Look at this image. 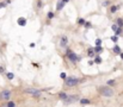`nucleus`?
<instances>
[{
	"mask_svg": "<svg viewBox=\"0 0 123 107\" xmlns=\"http://www.w3.org/2000/svg\"><path fill=\"white\" fill-rule=\"evenodd\" d=\"M99 92L104 96H112L114 95V90L111 88H109V87H100L99 88Z\"/></svg>",
	"mask_w": 123,
	"mask_h": 107,
	"instance_id": "obj_1",
	"label": "nucleus"
},
{
	"mask_svg": "<svg viewBox=\"0 0 123 107\" xmlns=\"http://www.w3.org/2000/svg\"><path fill=\"white\" fill-rule=\"evenodd\" d=\"M77 82H78V80H77V79L71 77V79H68V80H67V82H66V83H67L68 86H74V84H77Z\"/></svg>",
	"mask_w": 123,
	"mask_h": 107,
	"instance_id": "obj_2",
	"label": "nucleus"
},
{
	"mask_svg": "<svg viewBox=\"0 0 123 107\" xmlns=\"http://www.w3.org/2000/svg\"><path fill=\"white\" fill-rule=\"evenodd\" d=\"M26 93H31L34 95H40V90H35V89H26Z\"/></svg>",
	"mask_w": 123,
	"mask_h": 107,
	"instance_id": "obj_3",
	"label": "nucleus"
},
{
	"mask_svg": "<svg viewBox=\"0 0 123 107\" xmlns=\"http://www.w3.org/2000/svg\"><path fill=\"white\" fill-rule=\"evenodd\" d=\"M25 23H26V20H25L24 18H19V19H18V24H19V25L23 26V25H25Z\"/></svg>",
	"mask_w": 123,
	"mask_h": 107,
	"instance_id": "obj_4",
	"label": "nucleus"
},
{
	"mask_svg": "<svg viewBox=\"0 0 123 107\" xmlns=\"http://www.w3.org/2000/svg\"><path fill=\"white\" fill-rule=\"evenodd\" d=\"M68 55H69V58H71L72 61H75V60H77V56H75L74 54H72V52H68Z\"/></svg>",
	"mask_w": 123,
	"mask_h": 107,
	"instance_id": "obj_5",
	"label": "nucleus"
},
{
	"mask_svg": "<svg viewBox=\"0 0 123 107\" xmlns=\"http://www.w3.org/2000/svg\"><path fill=\"white\" fill-rule=\"evenodd\" d=\"M2 96H4L5 99H7V98L10 96V92H8V90H5V92L2 93Z\"/></svg>",
	"mask_w": 123,
	"mask_h": 107,
	"instance_id": "obj_6",
	"label": "nucleus"
},
{
	"mask_svg": "<svg viewBox=\"0 0 123 107\" xmlns=\"http://www.w3.org/2000/svg\"><path fill=\"white\" fill-rule=\"evenodd\" d=\"M81 104H82V105H88V104H90V101H88L87 99H82V100H81Z\"/></svg>",
	"mask_w": 123,
	"mask_h": 107,
	"instance_id": "obj_7",
	"label": "nucleus"
},
{
	"mask_svg": "<svg viewBox=\"0 0 123 107\" xmlns=\"http://www.w3.org/2000/svg\"><path fill=\"white\" fill-rule=\"evenodd\" d=\"M6 75H7V77H8L10 80H12V79H13V74H12V73H7Z\"/></svg>",
	"mask_w": 123,
	"mask_h": 107,
	"instance_id": "obj_8",
	"label": "nucleus"
},
{
	"mask_svg": "<svg viewBox=\"0 0 123 107\" xmlns=\"http://www.w3.org/2000/svg\"><path fill=\"white\" fill-rule=\"evenodd\" d=\"M63 4H65V2H60V4L57 5V10H61V8H62V6H63Z\"/></svg>",
	"mask_w": 123,
	"mask_h": 107,
	"instance_id": "obj_9",
	"label": "nucleus"
},
{
	"mask_svg": "<svg viewBox=\"0 0 123 107\" xmlns=\"http://www.w3.org/2000/svg\"><path fill=\"white\" fill-rule=\"evenodd\" d=\"M88 56H93V50L92 49H88Z\"/></svg>",
	"mask_w": 123,
	"mask_h": 107,
	"instance_id": "obj_10",
	"label": "nucleus"
},
{
	"mask_svg": "<svg viewBox=\"0 0 123 107\" xmlns=\"http://www.w3.org/2000/svg\"><path fill=\"white\" fill-rule=\"evenodd\" d=\"M116 10H117V7H116V6H112V7L110 8V11H111V12H115Z\"/></svg>",
	"mask_w": 123,
	"mask_h": 107,
	"instance_id": "obj_11",
	"label": "nucleus"
},
{
	"mask_svg": "<svg viewBox=\"0 0 123 107\" xmlns=\"http://www.w3.org/2000/svg\"><path fill=\"white\" fill-rule=\"evenodd\" d=\"M60 77H61V79H66V74H65V73H61V74H60Z\"/></svg>",
	"mask_w": 123,
	"mask_h": 107,
	"instance_id": "obj_12",
	"label": "nucleus"
},
{
	"mask_svg": "<svg viewBox=\"0 0 123 107\" xmlns=\"http://www.w3.org/2000/svg\"><path fill=\"white\" fill-rule=\"evenodd\" d=\"M66 42H67V38L65 37V38H62V45H65L66 44Z\"/></svg>",
	"mask_w": 123,
	"mask_h": 107,
	"instance_id": "obj_13",
	"label": "nucleus"
},
{
	"mask_svg": "<svg viewBox=\"0 0 123 107\" xmlns=\"http://www.w3.org/2000/svg\"><path fill=\"white\" fill-rule=\"evenodd\" d=\"M48 17H49V18H53V17H54V14H53L51 12H49V13H48Z\"/></svg>",
	"mask_w": 123,
	"mask_h": 107,
	"instance_id": "obj_14",
	"label": "nucleus"
},
{
	"mask_svg": "<svg viewBox=\"0 0 123 107\" xmlns=\"http://www.w3.org/2000/svg\"><path fill=\"white\" fill-rule=\"evenodd\" d=\"M108 83H109V84L111 86V84H114V83H115V81H114V80H110V81H109Z\"/></svg>",
	"mask_w": 123,
	"mask_h": 107,
	"instance_id": "obj_15",
	"label": "nucleus"
},
{
	"mask_svg": "<svg viewBox=\"0 0 123 107\" xmlns=\"http://www.w3.org/2000/svg\"><path fill=\"white\" fill-rule=\"evenodd\" d=\"M60 98H62V99H66V94H62V93H61V94H60Z\"/></svg>",
	"mask_w": 123,
	"mask_h": 107,
	"instance_id": "obj_16",
	"label": "nucleus"
},
{
	"mask_svg": "<svg viewBox=\"0 0 123 107\" xmlns=\"http://www.w3.org/2000/svg\"><path fill=\"white\" fill-rule=\"evenodd\" d=\"M8 107H14V104L13 102H8V105H7Z\"/></svg>",
	"mask_w": 123,
	"mask_h": 107,
	"instance_id": "obj_17",
	"label": "nucleus"
},
{
	"mask_svg": "<svg viewBox=\"0 0 123 107\" xmlns=\"http://www.w3.org/2000/svg\"><path fill=\"white\" fill-rule=\"evenodd\" d=\"M96 44L99 45V44H100V39H97V40H96Z\"/></svg>",
	"mask_w": 123,
	"mask_h": 107,
	"instance_id": "obj_18",
	"label": "nucleus"
},
{
	"mask_svg": "<svg viewBox=\"0 0 123 107\" xmlns=\"http://www.w3.org/2000/svg\"><path fill=\"white\" fill-rule=\"evenodd\" d=\"M111 39H112L114 42H116V40H117V37H111Z\"/></svg>",
	"mask_w": 123,
	"mask_h": 107,
	"instance_id": "obj_19",
	"label": "nucleus"
},
{
	"mask_svg": "<svg viewBox=\"0 0 123 107\" xmlns=\"http://www.w3.org/2000/svg\"><path fill=\"white\" fill-rule=\"evenodd\" d=\"M96 50H97V51H100V50H102V48H100V46H97V48H96Z\"/></svg>",
	"mask_w": 123,
	"mask_h": 107,
	"instance_id": "obj_20",
	"label": "nucleus"
},
{
	"mask_svg": "<svg viewBox=\"0 0 123 107\" xmlns=\"http://www.w3.org/2000/svg\"><path fill=\"white\" fill-rule=\"evenodd\" d=\"M115 52H120V49H118V48H117V46H116V48H115Z\"/></svg>",
	"mask_w": 123,
	"mask_h": 107,
	"instance_id": "obj_21",
	"label": "nucleus"
},
{
	"mask_svg": "<svg viewBox=\"0 0 123 107\" xmlns=\"http://www.w3.org/2000/svg\"><path fill=\"white\" fill-rule=\"evenodd\" d=\"M112 30H115V31H116V30H117V26H116V25H114V26H112Z\"/></svg>",
	"mask_w": 123,
	"mask_h": 107,
	"instance_id": "obj_22",
	"label": "nucleus"
},
{
	"mask_svg": "<svg viewBox=\"0 0 123 107\" xmlns=\"http://www.w3.org/2000/svg\"><path fill=\"white\" fill-rule=\"evenodd\" d=\"M67 1H68V0H62V2H67Z\"/></svg>",
	"mask_w": 123,
	"mask_h": 107,
	"instance_id": "obj_23",
	"label": "nucleus"
},
{
	"mask_svg": "<svg viewBox=\"0 0 123 107\" xmlns=\"http://www.w3.org/2000/svg\"><path fill=\"white\" fill-rule=\"evenodd\" d=\"M121 57H122V58H123V54H121Z\"/></svg>",
	"mask_w": 123,
	"mask_h": 107,
	"instance_id": "obj_24",
	"label": "nucleus"
}]
</instances>
